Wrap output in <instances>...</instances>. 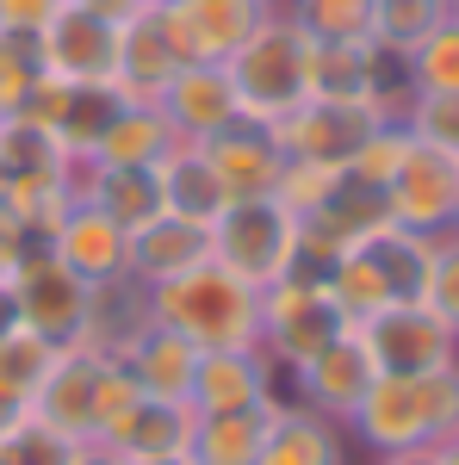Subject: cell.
Masks as SVG:
<instances>
[{"instance_id": "6da1fadb", "label": "cell", "mask_w": 459, "mask_h": 465, "mask_svg": "<svg viewBox=\"0 0 459 465\" xmlns=\"http://www.w3.org/2000/svg\"><path fill=\"white\" fill-rule=\"evenodd\" d=\"M311 56H317V37L292 19V6H267L254 19V32L224 63L248 124H280L292 106L311 100Z\"/></svg>"}, {"instance_id": "7a4b0ae2", "label": "cell", "mask_w": 459, "mask_h": 465, "mask_svg": "<svg viewBox=\"0 0 459 465\" xmlns=\"http://www.w3.org/2000/svg\"><path fill=\"white\" fill-rule=\"evenodd\" d=\"M149 304H155V322L186 335L199 354L261 348V292L248 280H236L230 267H217V261L186 267L168 286H149Z\"/></svg>"}, {"instance_id": "3957f363", "label": "cell", "mask_w": 459, "mask_h": 465, "mask_svg": "<svg viewBox=\"0 0 459 465\" xmlns=\"http://www.w3.org/2000/svg\"><path fill=\"white\" fill-rule=\"evenodd\" d=\"M447 434H459V366L423 372V379L379 372L360 410L348 416V440H360L373 460L404 447H441Z\"/></svg>"}, {"instance_id": "277c9868", "label": "cell", "mask_w": 459, "mask_h": 465, "mask_svg": "<svg viewBox=\"0 0 459 465\" xmlns=\"http://www.w3.org/2000/svg\"><path fill=\"white\" fill-rule=\"evenodd\" d=\"M212 261L230 267L236 280H248L254 292H267L274 280L298 273V212L280 193L230 199L224 217L212 223Z\"/></svg>"}, {"instance_id": "5b68a950", "label": "cell", "mask_w": 459, "mask_h": 465, "mask_svg": "<svg viewBox=\"0 0 459 465\" xmlns=\"http://www.w3.org/2000/svg\"><path fill=\"white\" fill-rule=\"evenodd\" d=\"M354 322L342 317V304L329 298L323 273L298 267L261 292V348L280 372H298L311 354H323L335 335H348Z\"/></svg>"}, {"instance_id": "8992f818", "label": "cell", "mask_w": 459, "mask_h": 465, "mask_svg": "<svg viewBox=\"0 0 459 465\" xmlns=\"http://www.w3.org/2000/svg\"><path fill=\"white\" fill-rule=\"evenodd\" d=\"M360 341H366L373 366L391 379H423V372L459 366V329L447 317H434L428 304H391L379 317H366Z\"/></svg>"}, {"instance_id": "52a82bcc", "label": "cell", "mask_w": 459, "mask_h": 465, "mask_svg": "<svg viewBox=\"0 0 459 465\" xmlns=\"http://www.w3.org/2000/svg\"><path fill=\"white\" fill-rule=\"evenodd\" d=\"M385 212H391V223L416 230V236H447L454 212H459V155L410 137V155H404V168L385 186Z\"/></svg>"}, {"instance_id": "ba28073f", "label": "cell", "mask_w": 459, "mask_h": 465, "mask_svg": "<svg viewBox=\"0 0 459 465\" xmlns=\"http://www.w3.org/2000/svg\"><path fill=\"white\" fill-rule=\"evenodd\" d=\"M32 56H37V69L50 74V81H69V87H112V74H118V25L69 0V6L32 37Z\"/></svg>"}, {"instance_id": "9c48e42d", "label": "cell", "mask_w": 459, "mask_h": 465, "mask_svg": "<svg viewBox=\"0 0 459 465\" xmlns=\"http://www.w3.org/2000/svg\"><path fill=\"white\" fill-rule=\"evenodd\" d=\"M379 124L385 118L373 106H360V100H304V106H292L267 131H274L285 162H335V168H348L354 149L366 143Z\"/></svg>"}, {"instance_id": "30bf717a", "label": "cell", "mask_w": 459, "mask_h": 465, "mask_svg": "<svg viewBox=\"0 0 459 465\" xmlns=\"http://www.w3.org/2000/svg\"><path fill=\"white\" fill-rule=\"evenodd\" d=\"M274 403H292V385L267 360V348L199 354V379H193V410L199 416H236V410H274Z\"/></svg>"}, {"instance_id": "8fae6325", "label": "cell", "mask_w": 459, "mask_h": 465, "mask_svg": "<svg viewBox=\"0 0 459 465\" xmlns=\"http://www.w3.org/2000/svg\"><path fill=\"white\" fill-rule=\"evenodd\" d=\"M106 366H112V354H94L87 341H69L25 416H37L44 429H56L63 440H100V385H106Z\"/></svg>"}, {"instance_id": "7c38bea8", "label": "cell", "mask_w": 459, "mask_h": 465, "mask_svg": "<svg viewBox=\"0 0 459 465\" xmlns=\"http://www.w3.org/2000/svg\"><path fill=\"white\" fill-rule=\"evenodd\" d=\"M373 379H379V366H373V354H366L360 329L335 335L323 354H311L304 366H298V372H285L292 397H298L304 410L329 416V422H342V429H348V416L360 410V397L373 391Z\"/></svg>"}, {"instance_id": "4fadbf2b", "label": "cell", "mask_w": 459, "mask_h": 465, "mask_svg": "<svg viewBox=\"0 0 459 465\" xmlns=\"http://www.w3.org/2000/svg\"><path fill=\"white\" fill-rule=\"evenodd\" d=\"M13 298H19V322H25V329H37L44 341L69 348L75 335H81V317H87V286H81V280H75V273L50 249H44V242H37L19 267H13Z\"/></svg>"}, {"instance_id": "5bb4252c", "label": "cell", "mask_w": 459, "mask_h": 465, "mask_svg": "<svg viewBox=\"0 0 459 465\" xmlns=\"http://www.w3.org/2000/svg\"><path fill=\"white\" fill-rule=\"evenodd\" d=\"M155 106L175 124L180 143H212L230 124H243V106H236V87H230L224 63H180Z\"/></svg>"}, {"instance_id": "9a60e30c", "label": "cell", "mask_w": 459, "mask_h": 465, "mask_svg": "<svg viewBox=\"0 0 459 465\" xmlns=\"http://www.w3.org/2000/svg\"><path fill=\"white\" fill-rule=\"evenodd\" d=\"M155 13H162V32L180 63H230L236 44L261 19V6H248V0H162Z\"/></svg>"}, {"instance_id": "2e32d148", "label": "cell", "mask_w": 459, "mask_h": 465, "mask_svg": "<svg viewBox=\"0 0 459 465\" xmlns=\"http://www.w3.org/2000/svg\"><path fill=\"white\" fill-rule=\"evenodd\" d=\"M44 249L56 254L81 286H100V280L131 273V230H118V223H112L100 205H87V199H75L69 212H63V223L50 230Z\"/></svg>"}, {"instance_id": "e0dca14e", "label": "cell", "mask_w": 459, "mask_h": 465, "mask_svg": "<svg viewBox=\"0 0 459 465\" xmlns=\"http://www.w3.org/2000/svg\"><path fill=\"white\" fill-rule=\"evenodd\" d=\"M149 329H155L149 286H143V280H131V273H118V280L87 286V317H81V335H75V341H87L94 354L125 360L143 335H149Z\"/></svg>"}, {"instance_id": "ac0fdd59", "label": "cell", "mask_w": 459, "mask_h": 465, "mask_svg": "<svg viewBox=\"0 0 459 465\" xmlns=\"http://www.w3.org/2000/svg\"><path fill=\"white\" fill-rule=\"evenodd\" d=\"M155 193H162V212L168 217L205 223V230H212L217 217H224V205H230V193H224L205 143H175L168 149V155L155 162Z\"/></svg>"}, {"instance_id": "d6986e66", "label": "cell", "mask_w": 459, "mask_h": 465, "mask_svg": "<svg viewBox=\"0 0 459 465\" xmlns=\"http://www.w3.org/2000/svg\"><path fill=\"white\" fill-rule=\"evenodd\" d=\"M180 56L175 44H168V32H162V13L155 6H143L137 19H125L118 25V74H112V87L125 94V100H162V87L175 81Z\"/></svg>"}, {"instance_id": "ffe728a7", "label": "cell", "mask_w": 459, "mask_h": 465, "mask_svg": "<svg viewBox=\"0 0 459 465\" xmlns=\"http://www.w3.org/2000/svg\"><path fill=\"white\" fill-rule=\"evenodd\" d=\"M193 429H199V410H193V403L137 397L100 440H106L118 460H168V453H186V447H193Z\"/></svg>"}, {"instance_id": "44dd1931", "label": "cell", "mask_w": 459, "mask_h": 465, "mask_svg": "<svg viewBox=\"0 0 459 465\" xmlns=\"http://www.w3.org/2000/svg\"><path fill=\"white\" fill-rule=\"evenodd\" d=\"M205 155H212L217 180H224V193L230 199H261V193H274L285 174V155L280 143H274V131L267 124H230L224 137H212L205 143Z\"/></svg>"}, {"instance_id": "7402d4cb", "label": "cell", "mask_w": 459, "mask_h": 465, "mask_svg": "<svg viewBox=\"0 0 459 465\" xmlns=\"http://www.w3.org/2000/svg\"><path fill=\"white\" fill-rule=\"evenodd\" d=\"M212 261V230L205 223H186V217H149L143 230H131V280L143 286H168L186 267Z\"/></svg>"}, {"instance_id": "603a6c76", "label": "cell", "mask_w": 459, "mask_h": 465, "mask_svg": "<svg viewBox=\"0 0 459 465\" xmlns=\"http://www.w3.org/2000/svg\"><path fill=\"white\" fill-rule=\"evenodd\" d=\"M254 465H348V429L292 397L274 410V429H267V447Z\"/></svg>"}, {"instance_id": "cb8c5ba5", "label": "cell", "mask_w": 459, "mask_h": 465, "mask_svg": "<svg viewBox=\"0 0 459 465\" xmlns=\"http://www.w3.org/2000/svg\"><path fill=\"white\" fill-rule=\"evenodd\" d=\"M175 124L162 118V106H149V100H125V106L112 112V124L100 131V143H94V168H155L168 149H175Z\"/></svg>"}, {"instance_id": "d4e9b609", "label": "cell", "mask_w": 459, "mask_h": 465, "mask_svg": "<svg viewBox=\"0 0 459 465\" xmlns=\"http://www.w3.org/2000/svg\"><path fill=\"white\" fill-rule=\"evenodd\" d=\"M125 372L137 379L143 397H155V403H193V379H199V348L175 335V329H149L137 348L125 354Z\"/></svg>"}, {"instance_id": "484cf974", "label": "cell", "mask_w": 459, "mask_h": 465, "mask_svg": "<svg viewBox=\"0 0 459 465\" xmlns=\"http://www.w3.org/2000/svg\"><path fill=\"white\" fill-rule=\"evenodd\" d=\"M75 199L100 205L118 230H143L149 217H162L155 168H94V162H75Z\"/></svg>"}, {"instance_id": "4316f807", "label": "cell", "mask_w": 459, "mask_h": 465, "mask_svg": "<svg viewBox=\"0 0 459 465\" xmlns=\"http://www.w3.org/2000/svg\"><path fill=\"white\" fill-rule=\"evenodd\" d=\"M366 261L379 267L391 304H423L428 298V267H434V236H416L404 223H379L373 236H360Z\"/></svg>"}, {"instance_id": "83f0119b", "label": "cell", "mask_w": 459, "mask_h": 465, "mask_svg": "<svg viewBox=\"0 0 459 465\" xmlns=\"http://www.w3.org/2000/svg\"><path fill=\"white\" fill-rule=\"evenodd\" d=\"M280 410V403H274ZM274 410H236V416H199L186 460L193 465H254L274 429Z\"/></svg>"}, {"instance_id": "f1b7e54d", "label": "cell", "mask_w": 459, "mask_h": 465, "mask_svg": "<svg viewBox=\"0 0 459 465\" xmlns=\"http://www.w3.org/2000/svg\"><path fill=\"white\" fill-rule=\"evenodd\" d=\"M75 162L63 155V143L32 124V118H0V186H19V180H56L69 174Z\"/></svg>"}, {"instance_id": "f546056e", "label": "cell", "mask_w": 459, "mask_h": 465, "mask_svg": "<svg viewBox=\"0 0 459 465\" xmlns=\"http://www.w3.org/2000/svg\"><path fill=\"white\" fill-rule=\"evenodd\" d=\"M56 354H63V348H56V341H44V335L25 329V322H19V329H6V335H0V391L19 397V403L32 410V397L44 391V379H50Z\"/></svg>"}, {"instance_id": "4dcf8cb0", "label": "cell", "mask_w": 459, "mask_h": 465, "mask_svg": "<svg viewBox=\"0 0 459 465\" xmlns=\"http://www.w3.org/2000/svg\"><path fill=\"white\" fill-rule=\"evenodd\" d=\"M447 13H454V0H373V44L410 56Z\"/></svg>"}, {"instance_id": "1f68e13d", "label": "cell", "mask_w": 459, "mask_h": 465, "mask_svg": "<svg viewBox=\"0 0 459 465\" xmlns=\"http://www.w3.org/2000/svg\"><path fill=\"white\" fill-rule=\"evenodd\" d=\"M317 44H373V0H285Z\"/></svg>"}, {"instance_id": "d6a6232c", "label": "cell", "mask_w": 459, "mask_h": 465, "mask_svg": "<svg viewBox=\"0 0 459 465\" xmlns=\"http://www.w3.org/2000/svg\"><path fill=\"white\" fill-rule=\"evenodd\" d=\"M410 81H416V94H459V19L454 13L410 50Z\"/></svg>"}, {"instance_id": "836d02e7", "label": "cell", "mask_w": 459, "mask_h": 465, "mask_svg": "<svg viewBox=\"0 0 459 465\" xmlns=\"http://www.w3.org/2000/svg\"><path fill=\"white\" fill-rule=\"evenodd\" d=\"M404 155H410V131H404V118H385L366 143L354 149V162H348V174L354 180H366V186H379L385 193L391 186V174L404 168Z\"/></svg>"}, {"instance_id": "e575fe53", "label": "cell", "mask_w": 459, "mask_h": 465, "mask_svg": "<svg viewBox=\"0 0 459 465\" xmlns=\"http://www.w3.org/2000/svg\"><path fill=\"white\" fill-rule=\"evenodd\" d=\"M342 174L348 168H335V162H285L274 193H280L292 212H317V205H329V193L342 186Z\"/></svg>"}, {"instance_id": "d590c367", "label": "cell", "mask_w": 459, "mask_h": 465, "mask_svg": "<svg viewBox=\"0 0 459 465\" xmlns=\"http://www.w3.org/2000/svg\"><path fill=\"white\" fill-rule=\"evenodd\" d=\"M404 131L459 155V94H416L410 112H404Z\"/></svg>"}, {"instance_id": "8d00e7d4", "label": "cell", "mask_w": 459, "mask_h": 465, "mask_svg": "<svg viewBox=\"0 0 459 465\" xmlns=\"http://www.w3.org/2000/svg\"><path fill=\"white\" fill-rule=\"evenodd\" d=\"M37 56L32 44H13V37H0V118H19L25 112V100H32L37 87Z\"/></svg>"}, {"instance_id": "74e56055", "label": "cell", "mask_w": 459, "mask_h": 465, "mask_svg": "<svg viewBox=\"0 0 459 465\" xmlns=\"http://www.w3.org/2000/svg\"><path fill=\"white\" fill-rule=\"evenodd\" d=\"M434 317H447L459 329V236H434V267H428V298H423Z\"/></svg>"}, {"instance_id": "f35d334b", "label": "cell", "mask_w": 459, "mask_h": 465, "mask_svg": "<svg viewBox=\"0 0 459 465\" xmlns=\"http://www.w3.org/2000/svg\"><path fill=\"white\" fill-rule=\"evenodd\" d=\"M6 447H13V465H69V453L81 440H63L56 429H44L37 416H25L19 429L6 434Z\"/></svg>"}, {"instance_id": "ab89813d", "label": "cell", "mask_w": 459, "mask_h": 465, "mask_svg": "<svg viewBox=\"0 0 459 465\" xmlns=\"http://www.w3.org/2000/svg\"><path fill=\"white\" fill-rule=\"evenodd\" d=\"M69 0H0V37H13V44H32L56 13H63Z\"/></svg>"}, {"instance_id": "60d3db41", "label": "cell", "mask_w": 459, "mask_h": 465, "mask_svg": "<svg viewBox=\"0 0 459 465\" xmlns=\"http://www.w3.org/2000/svg\"><path fill=\"white\" fill-rule=\"evenodd\" d=\"M32 249H37V242L25 236V230H19V217L0 212V280H13V267H19V261H25Z\"/></svg>"}, {"instance_id": "b9f144b4", "label": "cell", "mask_w": 459, "mask_h": 465, "mask_svg": "<svg viewBox=\"0 0 459 465\" xmlns=\"http://www.w3.org/2000/svg\"><path fill=\"white\" fill-rule=\"evenodd\" d=\"M75 6H87V13H100V19H112V25H125V19H137L149 0H75Z\"/></svg>"}, {"instance_id": "7bdbcfd3", "label": "cell", "mask_w": 459, "mask_h": 465, "mask_svg": "<svg viewBox=\"0 0 459 465\" xmlns=\"http://www.w3.org/2000/svg\"><path fill=\"white\" fill-rule=\"evenodd\" d=\"M69 465H131V460H118L106 440H81V447L69 453Z\"/></svg>"}, {"instance_id": "ee69618b", "label": "cell", "mask_w": 459, "mask_h": 465, "mask_svg": "<svg viewBox=\"0 0 459 465\" xmlns=\"http://www.w3.org/2000/svg\"><path fill=\"white\" fill-rule=\"evenodd\" d=\"M373 465H441V460H434V447H404V453H379Z\"/></svg>"}, {"instance_id": "f6af8a7d", "label": "cell", "mask_w": 459, "mask_h": 465, "mask_svg": "<svg viewBox=\"0 0 459 465\" xmlns=\"http://www.w3.org/2000/svg\"><path fill=\"white\" fill-rule=\"evenodd\" d=\"M19 329V298H13V280H0V335Z\"/></svg>"}, {"instance_id": "bcb514c9", "label": "cell", "mask_w": 459, "mask_h": 465, "mask_svg": "<svg viewBox=\"0 0 459 465\" xmlns=\"http://www.w3.org/2000/svg\"><path fill=\"white\" fill-rule=\"evenodd\" d=\"M19 422H25V403H19V397H6V391H0V434H13Z\"/></svg>"}, {"instance_id": "7dc6e473", "label": "cell", "mask_w": 459, "mask_h": 465, "mask_svg": "<svg viewBox=\"0 0 459 465\" xmlns=\"http://www.w3.org/2000/svg\"><path fill=\"white\" fill-rule=\"evenodd\" d=\"M434 460H441V465H459V434H447V440L434 447Z\"/></svg>"}, {"instance_id": "c3c4849f", "label": "cell", "mask_w": 459, "mask_h": 465, "mask_svg": "<svg viewBox=\"0 0 459 465\" xmlns=\"http://www.w3.org/2000/svg\"><path fill=\"white\" fill-rule=\"evenodd\" d=\"M131 465H193L186 453H168V460H131Z\"/></svg>"}, {"instance_id": "681fc988", "label": "cell", "mask_w": 459, "mask_h": 465, "mask_svg": "<svg viewBox=\"0 0 459 465\" xmlns=\"http://www.w3.org/2000/svg\"><path fill=\"white\" fill-rule=\"evenodd\" d=\"M0 465H13V447H6V434H0Z\"/></svg>"}, {"instance_id": "f907efd6", "label": "cell", "mask_w": 459, "mask_h": 465, "mask_svg": "<svg viewBox=\"0 0 459 465\" xmlns=\"http://www.w3.org/2000/svg\"><path fill=\"white\" fill-rule=\"evenodd\" d=\"M248 6H261V13H267V6H285V0H248Z\"/></svg>"}, {"instance_id": "816d5d0a", "label": "cell", "mask_w": 459, "mask_h": 465, "mask_svg": "<svg viewBox=\"0 0 459 465\" xmlns=\"http://www.w3.org/2000/svg\"><path fill=\"white\" fill-rule=\"evenodd\" d=\"M454 236H459V212H454Z\"/></svg>"}, {"instance_id": "f5cc1de1", "label": "cell", "mask_w": 459, "mask_h": 465, "mask_svg": "<svg viewBox=\"0 0 459 465\" xmlns=\"http://www.w3.org/2000/svg\"><path fill=\"white\" fill-rule=\"evenodd\" d=\"M454 19H459V0H454Z\"/></svg>"}, {"instance_id": "db71d44e", "label": "cell", "mask_w": 459, "mask_h": 465, "mask_svg": "<svg viewBox=\"0 0 459 465\" xmlns=\"http://www.w3.org/2000/svg\"><path fill=\"white\" fill-rule=\"evenodd\" d=\"M149 6H162V0H149Z\"/></svg>"}]
</instances>
